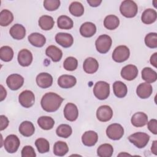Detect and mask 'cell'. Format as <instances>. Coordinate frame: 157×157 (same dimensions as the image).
I'll return each mask as SVG.
<instances>
[{
	"label": "cell",
	"instance_id": "obj_8",
	"mask_svg": "<svg viewBox=\"0 0 157 157\" xmlns=\"http://www.w3.org/2000/svg\"><path fill=\"white\" fill-rule=\"evenodd\" d=\"M106 134L109 139L117 140L120 139L124 135V129L120 124L113 123L107 128Z\"/></svg>",
	"mask_w": 157,
	"mask_h": 157
},
{
	"label": "cell",
	"instance_id": "obj_33",
	"mask_svg": "<svg viewBox=\"0 0 157 157\" xmlns=\"http://www.w3.org/2000/svg\"><path fill=\"white\" fill-rule=\"evenodd\" d=\"M69 151V147L65 142L57 141L53 146V153L56 156H63Z\"/></svg>",
	"mask_w": 157,
	"mask_h": 157
},
{
	"label": "cell",
	"instance_id": "obj_28",
	"mask_svg": "<svg viewBox=\"0 0 157 157\" xmlns=\"http://www.w3.org/2000/svg\"><path fill=\"white\" fill-rule=\"evenodd\" d=\"M113 90L115 95L118 98H123L127 94L126 85L121 81H116L113 84Z\"/></svg>",
	"mask_w": 157,
	"mask_h": 157
},
{
	"label": "cell",
	"instance_id": "obj_30",
	"mask_svg": "<svg viewBox=\"0 0 157 157\" xmlns=\"http://www.w3.org/2000/svg\"><path fill=\"white\" fill-rule=\"evenodd\" d=\"M142 78L147 83H153L157 79V74L151 68L146 67L142 71Z\"/></svg>",
	"mask_w": 157,
	"mask_h": 157
},
{
	"label": "cell",
	"instance_id": "obj_23",
	"mask_svg": "<svg viewBox=\"0 0 157 157\" xmlns=\"http://www.w3.org/2000/svg\"><path fill=\"white\" fill-rule=\"evenodd\" d=\"M9 33L14 39L21 40L26 35V29L22 25L15 24L10 29Z\"/></svg>",
	"mask_w": 157,
	"mask_h": 157
},
{
	"label": "cell",
	"instance_id": "obj_20",
	"mask_svg": "<svg viewBox=\"0 0 157 157\" xmlns=\"http://www.w3.org/2000/svg\"><path fill=\"white\" fill-rule=\"evenodd\" d=\"M131 121L135 127H142L147 124L148 116L144 112H136L132 116Z\"/></svg>",
	"mask_w": 157,
	"mask_h": 157
},
{
	"label": "cell",
	"instance_id": "obj_13",
	"mask_svg": "<svg viewBox=\"0 0 157 157\" xmlns=\"http://www.w3.org/2000/svg\"><path fill=\"white\" fill-rule=\"evenodd\" d=\"M56 42L64 48L71 47L74 43V39L71 34L66 33H58L55 36Z\"/></svg>",
	"mask_w": 157,
	"mask_h": 157
},
{
	"label": "cell",
	"instance_id": "obj_26",
	"mask_svg": "<svg viewBox=\"0 0 157 157\" xmlns=\"http://www.w3.org/2000/svg\"><path fill=\"white\" fill-rule=\"evenodd\" d=\"M157 18V13L153 9H147L144 11L141 16L142 21L146 25L154 23Z\"/></svg>",
	"mask_w": 157,
	"mask_h": 157
},
{
	"label": "cell",
	"instance_id": "obj_29",
	"mask_svg": "<svg viewBox=\"0 0 157 157\" xmlns=\"http://www.w3.org/2000/svg\"><path fill=\"white\" fill-rule=\"evenodd\" d=\"M38 23L40 28L45 31L50 30L55 24L53 18L49 15L41 16L39 19Z\"/></svg>",
	"mask_w": 157,
	"mask_h": 157
},
{
	"label": "cell",
	"instance_id": "obj_10",
	"mask_svg": "<svg viewBox=\"0 0 157 157\" xmlns=\"http://www.w3.org/2000/svg\"><path fill=\"white\" fill-rule=\"evenodd\" d=\"M24 83V78L20 74H13L8 76L6 79L7 86L12 90H17L20 88Z\"/></svg>",
	"mask_w": 157,
	"mask_h": 157
},
{
	"label": "cell",
	"instance_id": "obj_34",
	"mask_svg": "<svg viewBox=\"0 0 157 157\" xmlns=\"http://www.w3.org/2000/svg\"><path fill=\"white\" fill-rule=\"evenodd\" d=\"M57 25L60 29H70L73 27L74 23L70 17L66 15H61L57 19Z\"/></svg>",
	"mask_w": 157,
	"mask_h": 157
},
{
	"label": "cell",
	"instance_id": "obj_43",
	"mask_svg": "<svg viewBox=\"0 0 157 157\" xmlns=\"http://www.w3.org/2000/svg\"><path fill=\"white\" fill-rule=\"evenodd\" d=\"M60 1L59 0H45L44 1V8L48 11H54L59 8Z\"/></svg>",
	"mask_w": 157,
	"mask_h": 157
},
{
	"label": "cell",
	"instance_id": "obj_9",
	"mask_svg": "<svg viewBox=\"0 0 157 157\" xmlns=\"http://www.w3.org/2000/svg\"><path fill=\"white\" fill-rule=\"evenodd\" d=\"M18 101L23 107L29 108L34 104V94L30 90H25L20 94L18 96Z\"/></svg>",
	"mask_w": 157,
	"mask_h": 157
},
{
	"label": "cell",
	"instance_id": "obj_36",
	"mask_svg": "<svg viewBox=\"0 0 157 157\" xmlns=\"http://www.w3.org/2000/svg\"><path fill=\"white\" fill-rule=\"evenodd\" d=\"M113 152V147L109 144H102L97 150V154L100 157H110L112 156Z\"/></svg>",
	"mask_w": 157,
	"mask_h": 157
},
{
	"label": "cell",
	"instance_id": "obj_1",
	"mask_svg": "<svg viewBox=\"0 0 157 157\" xmlns=\"http://www.w3.org/2000/svg\"><path fill=\"white\" fill-rule=\"evenodd\" d=\"M64 99L56 93L49 92L45 93L40 101L41 107L47 112H54L61 106Z\"/></svg>",
	"mask_w": 157,
	"mask_h": 157
},
{
	"label": "cell",
	"instance_id": "obj_21",
	"mask_svg": "<svg viewBox=\"0 0 157 157\" xmlns=\"http://www.w3.org/2000/svg\"><path fill=\"white\" fill-rule=\"evenodd\" d=\"M99 68L98 61L92 57L87 58L83 62V69L87 74H94Z\"/></svg>",
	"mask_w": 157,
	"mask_h": 157
},
{
	"label": "cell",
	"instance_id": "obj_41",
	"mask_svg": "<svg viewBox=\"0 0 157 157\" xmlns=\"http://www.w3.org/2000/svg\"><path fill=\"white\" fill-rule=\"evenodd\" d=\"M78 66L77 59L72 56L67 57L63 63V67L66 71H73L75 70Z\"/></svg>",
	"mask_w": 157,
	"mask_h": 157
},
{
	"label": "cell",
	"instance_id": "obj_46",
	"mask_svg": "<svg viewBox=\"0 0 157 157\" xmlns=\"http://www.w3.org/2000/svg\"><path fill=\"white\" fill-rule=\"evenodd\" d=\"M0 121H1V126H0V130L2 131L5 129L7 126L9 125V120L8 118L3 115H1L0 116Z\"/></svg>",
	"mask_w": 157,
	"mask_h": 157
},
{
	"label": "cell",
	"instance_id": "obj_27",
	"mask_svg": "<svg viewBox=\"0 0 157 157\" xmlns=\"http://www.w3.org/2000/svg\"><path fill=\"white\" fill-rule=\"evenodd\" d=\"M19 132L21 135L25 137H29L33 135L35 131V128L31 121H23L18 128Z\"/></svg>",
	"mask_w": 157,
	"mask_h": 157
},
{
	"label": "cell",
	"instance_id": "obj_24",
	"mask_svg": "<svg viewBox=\"0 0 157 157\" xmlns=\"http://www.w3.org/2000/svg\"><path fill=\"white\" fill-rule=\"evenodd\" d=\"M45 54L47 56L50 58L53 62L60 61L63 56L62 51L55 45L48 46L45 50Z\"/></svg>",
	"mask_w": 157,
	"mask_h": 157
},
{
	"label": "cell",
	"instance_id": "obj_19",
	"mask_svg": "<svg viewBox=\"0 0 157 157\" xmlns=\"http://www.w3.org/2000/svg\"><path fill=\"white\" fill-rule=\"evenodd\" d=\"M98 140V134L93 131H88L82 136V141L83 145L87 147L94 146Z\"/></svg>",
	"mask_w": 157,
	"mask_h": 157
},
{
	"label": "cell",
	"instance_id": "obj_47",
	"mask_svg": "<svg viewBox=\"0 0 157 157\" xmlns=\"http://www.w3.org/2000/svg\"><path fill=\"white\" fill-rule=\"evenodd\" d=\"M87 2L90 4L91 7H98L99 6L101 3L102 2L101 0H87Z\"/></svg>",
	"mask_w": 157,
	"mask_h": 157
},
{
	"label": "cell",
	"instance_id": "obj_32",
	"mask_svg": "<svg viewBox=\"0 0 157 157\" xmlns=\"http://www.w3.org/2000/svg\"><path fill=\"white\" fill-rule=\"evenodd\" d=\"M120 24L119 18L114 15H107L104 20V26L109 30L115 29Z\"/></svg>",
	"mask_w": 157,
	"mask_h": 157
},
{
	"label": "cell",
	"instance_id": "obj_40",
	"mask_svg": "<svg viewBox=\"0 0 157 157\" xmlns=\"http://www.w3.org/2000/svg\"><path fill=\"white\" fill-rule=\"evenodd\" d=\"M35 145L40 153H47L50 150L49 142L44 138H39L36 139L35 141Z\"/></svg>",
	"mask_w": 157,
	"mask_h": 157
},
{
	"label": "cell",
	"instance_id": "obj_22",
	"mask_svg": "<svg viewBox=\"0 0 157 157\" xmlns=\"http://www.w3.org/2000/svg\"><path fill=\"white\" fill-rule=\"evenodd\" d=\"M96 32V25L91 22H85L80 28V33L85 37H91L94 35Z\"/></svg>",
	"mask_w": 157,
	"mask_h": 157
},
{
	"label": "cell",
	"instance_id": "obj_7",
	"mask_svg": "<svg viewBox=\"0 0 157 157\" xmlns=\"http://www.w3.org/2000/svg\"><path fill=\"white\" fill-rule=\"evenodd\" d=\"M130 55V51L126 45L117 47L112 53V59L117 63H123L126 61Z\"/></svg>",
	"mask_w": 157,
	"mask_h": 157
},
{
	"label": "cell",
	"instance_id": "obj_16",
	"mask_svg": "<svg viewBox=\"0 0 157 157\" xmlns=\"http://www.w3.org/2000/svg\"><path fill=\"white\" fill-rule=\"evenodd\" d=\"M18 62L23 67L29 66L33 61L32 53L27 49H22L18 52Z\"/></svg>",
	"mask_w": 157,
	"mask_h": 157
},
{
	"label": "cell",
	"instance_id": "obj_18",
	"mask_svg": "<svg viewBox=\"0 0 157 157\" xmlns=\"http://www.w3.org/2000/svg\"><path fill=\"white\" fill-rule=\"evenodd\" d=\"M76 82L75 77L71 75H62L58 79V84L62 88H71L75 86Z\"/></svg>",
	"mask_w": 157,
	"mask_h": 157
},
{
	"label": "cell",
	"instance_id": "obj_39",
	"mask_svg": "<svg viewBox=\"0 0 157 157\" xmlns=\"http://www.w3.org/2000/svg\"><path fill=\"white\" fill-rule=\"evenodd\" d=\"M72 132V128L66 124H62L58 126L56 130V133L58 136L63 138L69 137Z\"/></svg>",
	"mask_w": 157,
	"mask_h": 157
},
{
	"label": "cell",
	"instance_id": "obj_11",
	"mask_svg": "<svg viewBox=\"0 0 157 157\" xmlns=\"http://www.w3.org/2000/svg\"><path fill=\"white\" fill-rule=\"evenodd\" d=\"M113 116L112 108L107 105L100 106L96 111V117L98 120L102 122H106L111 120Z\"/></svg>",
	"mask_w": 157,
	"mask_h": 157
},
{
	"label": "cell",
	"instance_id": "obj_3",
	"mask_svg": "<svg viewBox=\"0 0 157 157\" xmlns=\"http://www.w3.org/2000/svg\"><path fill=\"white\" fill-rule=\"evenodd\" d=\"M93 93L99 100L106 99L110 94V85L104 81L96 82L93 88Z\"/></svg>",
	"mask_w": 157,
	"mask_h": 157
},
{
	"label": "cell",
	"instance_id": "obj_15",
	"mask_svg": "<svg viewBox=\"0 0 157 157\" xmlns=\"http://www.w3.org/2000/svg\"><path fill=\"white\" fill-rule=\"evenodd\" d=\"M36 83L41 88H47L53 83L52 76L47 72H42L38 74L36 78Z\"/></svg>",
	"mask_w": 157,
	"mask_h": 157
},
{
	"label": "cell",
	"instance_id": "obj_14",
	"mask_svg": "<svg viewBox=\"0 0 157 157\" xmlns=\"http://www.w3.org/2000/svg\"><path fill=\"white\" fill-rule=\"evenodd\" d=\"M64 115L65 118L69 121H75L78 116L77 107L73 103H67L64 109Z\"/></svg>",
	"mask_w": 157,
	"mask_h": 157
},
{
	"label": "cell",
	"instance_id": "obj_17",
	"mask_svg": "<svg viewBox=\"0 0 157 157\" xmlns=\"http://www.w3.org/2000/svg\"><path fill=\"white\" fill-rule=\"evenodd\" d=\"M152 91V86L150 83L147 82L139 84L136 89V94L141 99L148 98L151 96Z\"/></svg>",
	"mask_w": 157,
	"mask_h": 157
},
{
	"label": "cell",
	"instance_id": "obj_48",
	"mask_svg": "<svg viewBox=\"0 0 157 157\" xmlns=\"http://www.w3.org/2000/svg\"><path fill=\"white\" fill-rule=\"evenodd\" d=\"M150 63L151 65H153L155 67H156L157 64V53H153L151 58H150Z\"/></svg>",
	"mask_w": 157,
	"mask_h": 157
},
{
	"label": "cell",
	"instance_id": "obj_35",
	"mask_svg": "<svg viewBox=\"0 0 157 157\" xmlns=\"http://www.w3.org/2000/svg\"><path fill=\"white\" fill-rule=\"evenodd\" d=\"M13 20L12 13L7 9L1 10L0 13V25L2 26H7L10 25Z\"/></svg>",
	"mask_w": 157,
	"mask_h": 157
},
{
	"label": "cell",
	"instance_id": "obj_38",
	"mask_svg": "<svg viewBox=\"0 0 157 157\" xmlns=\"http://www.w3.org/2000/svg\"><path fill=\"white\" fill-rule=\"evenodd\" d=\"M13 57V51L9 46H3L0 48V58L2 61L9 62Z\"/></svg>",
	"mask_w": 157,
	"mask_h": 157
},
{
	"label": "cell",
	"instance_id": "obj_37",
	"mask_svg": "<svg viewBox=\"0 0 157 157\" xmlns=\"http://www.w3.org/2000/svg\"><path fill=\"white\" fill-rule=\"evenodd\" d=\"M70 13L75 17H81L84 13V7L83 5L77 1L72 2L69 8Z\"/></svg>",
	"mask_w": 157,
	"mask_h": 157
},
{
	"label": "cell",
	"instance_id": "obj_25",
	"mask_svg": "<svg viewBox=\"0 0 157 157\" xmlns=\"http://www.w3.org/2000/svg\"><path fill=\"white\" fill-rule=\"evenodd\" d=\"M28 40L30 44L36 47H42L46 42L45 36L39 33H33L29 35Z\"/></svg>",
	"mask_w": 157,
	"mask_h": 157
},
{
	"label": "cell",
	"instance_id": "obj_4",
	"mask_svg": "<svg viewBox=\"0 0 157 157\" xmlns=\"http://www.w3.org/2000/svg\"><path fill=\"white\" fill-rule=\"evenodd\" d=\"M128 140L138 148H142L147 145L150 136L147 133L137 132L130 135L128 137Z\"/></svg>",
	"mask_w": 157,
	"mask_h": 157
},
{
	"label": "cell",
	"instance_id": "obj_2",
	"mask_svg": "<svg viewBox=\"0 0 157 157\" xmlns=\"http://www.w3.org/2000/svg\"><path fill=\"white\" fill-rule=\"evenodd\" d=\"M120 11L124 17L133 18L137 13V5L134 1L131 0L123 1L120 6Z\"/></svg>",
	"mask_w": 157,
	"mask_h": 157
},
{
	"label": "cell",
	"instance_id": "obj_31",
	"mask_svg": "<svg viewBox=\"0 0 157 157\" xmlns=\"http://www.w3.org/2000/svg\"><path fill=\"white\" fill-rule=\"evenodd\" d=\"M37 124L42 129L49 130L53 128L55 124V121L50 117L42 116L37 119Z\"/></svg>",
	"mask_w": 157,
	"mask_h": 157
},
{
	"label": "cell",
	"instance_id": "obj_6",
	"mask_svg": "<svg viewBox=\"0 0 157 157\" xmlns=\"http://www.w3.org/2000/svg\"><path fill=\"white\" fill-rule=\"evenodd\" d=\"M20 145V139L15 134L7 136L4 141V148L9 153H15L18 150Z\"/></svg>",
	"mask_w": 157,
	"mask_h": 157
},
{
	"label": "cell",
	"instance_id": "obj_12",
	"mask_svg": "<svg viewBox=\"0 0 157 157\" xmlns=\"http://www.w3.org/2000/svg\"><path fill=\"white\" fill-rule=\"evenodd\" d=\"M138 69L135 65L128 64L123 67L121 71V76L126 80H132L138 75Z\"/></svg>",
	"mask_w": 157,
	"mask_h": 157
},
{
	"label": "cell",
	"instance_id": "obj_5",
	"mask_svg": "<svg viewBox=\"0 0 157 157\" xmlns=\"http://www.w3.org/2000/svg\"><path fill=\"white\" fill-rule=\"evenodd\" d=\"M112 43V40L109 36L107 34L101 35L95 42L96 50L100 53H106L110 50Z\"/></svg>",
	"mask_w": 157,
	"mask_h": 157
},
{
	"label": "cell",
	"instance_id": "obj_45",
	"mask_svg": "<svg viewBox=\"0 0 157 157\" xmlns=\"http://www.w3.org/2000/svg\"><path fill=\"white\" fill-rule=\"evenodd\" d=\"M147 126L149 131L154 134H157V120L151 119L147 123Z\"/></svg>",
	"mask_w": 157,
	"mask_h": 157
},
{
	"label": "cell",
	"instance_id": "obj_42",
	"mask_svg": "<svg viewBox=\"0 0 157 157\" xmlns=\"http://www.w3.org/2000/svg\"><path fill=\"white\" fill-rule=\"evenodd\" d=\"M144 41L148 47L156 48L157 47V34L156 33H150L147 34Z\"/></svg>",
	"mask_w": 157,
	"mask_h": 157
},
{
	"label": "cell",
	"instance_id": "obj_50",
	"mask_svg": "<svg viewBox=\"0 0 157 157\" xmlns=\"http://www.w3.org/2000/svg\"><path fill=\"white\" fill-rule=\"evenodd\" d=\"M157 141L156 140H154L153 142V144H152V145H151V152L154 154V155H157Z\"/></svg>",
	"mask_w": 157,
	"mask_h": 157
},
{
	"label": "cell",
	"instance_id": "obj_49",
	"mask_svg": "<svg viewBox=\"0 0 157 157\" xmlns=\"http://www.w3.org/2000/svg\"><path fill=\"white\" fill-rule=\"evenodd\" d=\"M0 88H1V99H0V101H2L6 97L7 91L2 85H0Z\"/></svg>",
	"mask_w": 157,
	"mask_h": 157
},
{
	"label": "cell",
	"instance_id": "obj_44",
	"mask_svg": "<svg viewBox=\"0 0 157 157\" xmlns=\"http://www.w3.org/2000/svg\"><path fill=\"white\" fill-rule=\"evenodd\" d=\"M36 156V154L33 147L30 145H26L21 150L22 157H35Z\"/></svg>",
	"mask_w": 157,
	"mask_h": 157
}]
</instances>
